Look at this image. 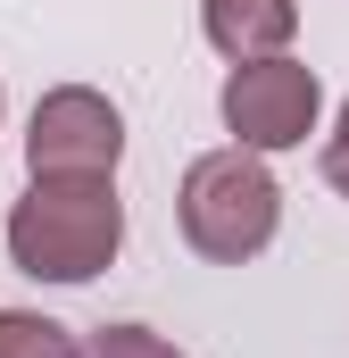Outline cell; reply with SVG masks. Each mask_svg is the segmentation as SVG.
I'll return each instance as SVG.
<instances>
[{"mask_svg": "<svg viewBox=\"0 0 349 358\" xmlns=\"http://www.w3.org/2000/svg\"><path fill=\"white\" fill-rule=\"evenodd\" d=\"M117 250H125L117 176L25 183V200L8 208V267L34 275V283H91Z\"/></svg>", "mask_w": 349, "mask_h": 358, "instance_id": "cell-1", "label": "cell"}, {"mask_svg": "<svg viewBox=\"0 0 349 358\" xmlns=\"http://www.w3.org/2000/svg\"><path fill=\"white\" fill-rule=\"evenodd\" d=\"M174 217H183V242L216 267H242L258 259L283 225V183L266 176L258 150H200L183 167V192H174Z\"/></svg>", "mask_w": 349, "mask_h": 358, "instance_id": "cell-2", "label": "cell"}, {"mask_svg": "<svg viewBox=\"0 0 349 358\" xmlns=\"http://www.w3.org/2000/svg\"><path fill=\"white\" fill-rule=\"evenodd\" d=\"M225 134H233V150H299L308 134H316V117H325V84H316V67H299L291 50L283 59H242L233 76H225Z\"/></svg>", "mask_w": 349, "mask_h": 358, "instance_id": "cell-3", "label": "cell"}, {"mask_svg": "<svg viewBox=\"0 0 349 358\" xmlns=\"http://www.w3.org/2000/svg\"><path fill=\"white\" fill-rule=\"evenodd\" d=\"M125 159V117L117 100H100L91 84H59L34 100V125H25V176L59 183V176H117Z\"/></svg>", "mask_w": 349, "mask_h": 358, "instance_id": "cell-4", "label": "cell"}, {"mask_svg": "<svg viewBox=\"0 0 349 358\" xmlns=\"http://www.w3.org/2000/svg\"><path fill=\"white\" fill-rule=\"evenodd\" d=\"M200 34L242 67V59H283L299 34V0H200Z\"/></svg>", "mask_w": 349, "mask_h": 358, "instance_id": "cell-5", "label": "cell"}, {"mask_svg": "<svg viewBox=\"0 0 349 358\" xmlns=\"http://www.w3.org/2000/svg\"><path fill=\"white\" fill-rule=\"evenodd\" d=\"M0 358H84V342L42 308H0Z\"/></svg>", "mask_w": 349, "mask_h": 358, "instance_id": "cell-6", "label": "cell"}, {"mask_svg": "<svg viewBox=\"0 0 349 358\" xmlns=\"http://www.w3.org/2000/svg\"><path fill=\"white\" fill-rule=\"evenodd\" d=\"M84 358H183L167 334H150V325H100L84 342Z\"/></svg>", "mask_w": 349, "mask_h": 358, "instance_id": "cell-7", "label": "cell"}, {"mask_svg": "<svg viewBox=\"0 0 349 358\" xmlns=\"http://www.w3.org/2000/svg\"><path fill=\"white\" fill-rule=\"evenodd\" d=\"M325 183L349 200V100H341V117H333V134H325Z\"/></svg>", "mask_w": 349, "mask_h": 358, "instance_id": "cell-8", "label": "cell"}]
</instances>
